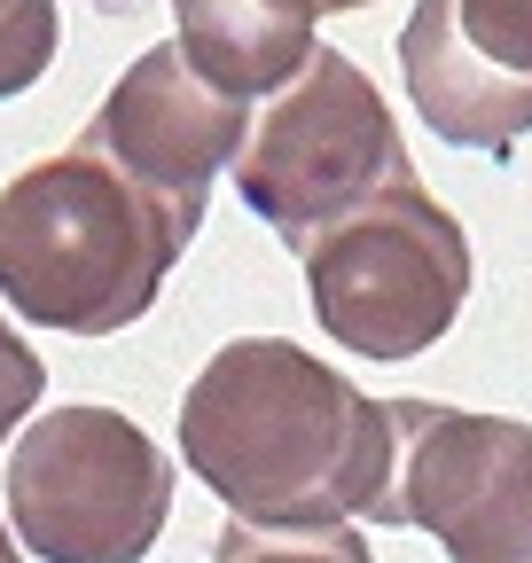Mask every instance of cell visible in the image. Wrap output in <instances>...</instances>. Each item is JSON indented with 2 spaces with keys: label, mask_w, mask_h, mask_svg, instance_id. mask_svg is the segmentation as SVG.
I'll return each mask as SVG.
<instances>
[{
  "label": "cell",
  "mask_w": 532,
  "mask_h": 563,
  "mask_svg": "<svg viewBox=\"0 0 532 563\" xmlns=\"http://www.w3.org/2000/svg\"><path fill=\"white\" fill-rule=\"evenodd\" d=\"M306 298L313 321L361 361H415L431 352L462 306H470V235L462 220L415 180L399 173L391 188H376L368 203H353L345 220H329L306 251Z\"/></svg>",
  "instance_id": "obj_3"
},
{
  "label": "cell",
  "mask_w": 532,
  "mask_h": 563,
  "mask_svg": "<svg viewBox=\"0 0 532 563\" xmlns=\"http://www.w3.org/2000/svg\"><path fill=\"white\" fill-rule=\"evenodd\" d=\"M321 9H337V16H345V9H376V0H321Z\"/></svg>",
  "instance_id": "obj_15"
},
{
  "label": "cell",
  "mask_w": 532,
  "mask_h": 563,
  "mask_svg": "<svg viewBox=\"0 0 532 563\" xmlns=\"http://www.w3.org/2000/svg\"><path fill=\"white\" fill-rule=\"evenodd\" d=\"M212 563H376L361 532H266V525H228Z\"/></svg>",
  "instance_id": "obj_10"
},
{
  "label": "cell",
  "mask_w": 532,
  "mask_h": 563,
  "mask_svg": "<svg viewBox=\"0 0 532 563\" xmlns=\"http://www.w3.org/2000/svg\"><path fill=\"white\" fill-rule=\"evenodd\" d=\"M0 563H24V540H16V525H0Z\"/></svg>",
  "instance_id": "obj_14"
},
{
  "label": "cell",
  "mask_w": 532,
  "mask_h": 563,
  "mask_svg": "<svg viewBox=\"0 0 532 563\" xmlns=\"http://www.w3.org/2000/svg\"><path fill=\"white\" fill-rule=\"evenodd\" d=\"M40 391H47V361L9 329V313H0V446H9L24 422H32Z\"/></svg>",
  "instance_id": "obj_13"
},
{
  "label": "cell",
  "mask_w": 532,
  "mask_h": 563,
  "mask_svg": "<svg viewBox=\"0 0 532 563\" xmlns=\"http://www.w3.org/2000/svg\"><path fill=\"white\" fill-rule=\"evenodd\" d=\"M399 79H408L415 118L478 157H509L532 133V87L501 70L454 32V0H415L408 32H399Z\"/></svg>",
  "instance_id": "obj_8"
},
{
  "label": "cell",
  "mask_w": 532,
  "mask_h": 563,
  "mask_svg": "<svg viewBox=\"0 0 532 563\" xmlns=\"http://www.w3.org/2000/svg\"><path fill=\"white\" fill-rule=\"evenodd\" d=\"M454 32L470 40L501 79L532 87V0H454Z\"/></svg>",
  "instance_id": "obj_12"
},
{
  "label": "cell",
  "mask_w": 532,
  "mask_h": 563,
  "mask_svg": "<svg viewBox=\"0 0 532 563\" xmlns=\"http://www.w3.org/2000/svg\"><path fill=\"white\" fill-rule=\"evenodd\" d=\"M188 63L243 102H275L313 63L321 0H173Z\"/></svg>",
  "instance_id": "obj_9"
},
{
  "label": "cell",
  "mask_w": 532,
  "mask_h": 563,
  "mask_svg": "<svg viewBox=\"0 0 532 563\" xmlns=\"http://www.w3.org/2000/svg\"><path fill=\"white\" fill-rule=\"evenodd\" d=\"M180 462L235 525L337 532L376 525L399 470V415L290 336H235L180 399Z\"/></svg>",
  "instance_id": "obj_1"
},
{
  "label": "cell",
  "mask_w": 532,
  "mask_h": 563,
  "mask_svg": "<svg viewBox=\"0 0 532 563\" xmlns=\"http://www.w3.org/2000/svg\"><path fill=\"white\" fill-rule=\"evenodd\" d=\"M173 517V462L133 415L71 399L9 446V525L40 563H142Z\"/></svg>",
  "instance_id": "obj_4"
},
{
  "label": "cell",
  "mask_w": 532,
  "mask_h": 563,
  "mask_svg": "<svg viewBox=\"0 0 532 563\" xmlns=\"http://www.w3.org/2000/svg\"><path fill=\"white\" fill-rule=\"evenodd\" d=\"M251 102L212 87L204 70L188 63L180 40L133 55L118 70V87L102 95V110L87 118V141L133 173L149 196H165L173 211H188L196 228H204V203H212V180L235 173L243 141H251Z\"/></svg>",
  "instance_id": "obj_7"
},
{
  "label": "cell",
  "mask_w": 532,
  "mask_h": 563,
  "mask_svg": "<svg viewBox=\"0 0 532 563\" xmlns=\"http://www.w3.org/2000/svg\"><path fill=\"white\" fill-rule=\"evenodd\" d=\"M55 40H63L55 0H0V102L47 79Z\"/></svg>",
  "instance_id": "obj_11"
},
{
  "label": "cell",
  "mask_w": 532,
  "mask_h": 563,
  "mask_svg": "<svg viewBox=\"0 0 532 563\" xmlns=\"http://www.w3.org/2000/svg\"><path fill=\"white\" fill-rule=\"evenodd\" d=\"M399 173L415 165L376 79L353 55L313 47V63L258 110L235 157V196L251 203V220H266L290 251H306L329 220H345L353 203H368Z\"/></svg>",
  "instance_id": "obj_5"
},
{
  "label": "cell",
  "mask_w": 532,
  "mask_h": 563,
  "mask_svg": "<svg viewBox=\"0 0 532 563\" xmlns=\"http://www.w3.org/2000/svg\"><path fill=\"white\" fill-rule=\"evenodd\" d=\"M188 243V211L118 173L87 133L0 188V298L55 336L133 329L165 298Z\"/></svg>",
  "instance_id": "obj_2"
},
{
  "label": "cell",
  "mask_w": 532,
  "mask_h": 563,
  "mask_svg": "<svg viewBox=\"0 0 532 563\" xmlns=\"http://www.w3.org/2000/svg\"><path fill=\"white\" fill-rule=\"evenodd\" d=\"M399 470L376 525L431 532L446 563H532V422L391 399Z\"/></svg>",
  "instance_id": "obj_6"
}]
</instances>
